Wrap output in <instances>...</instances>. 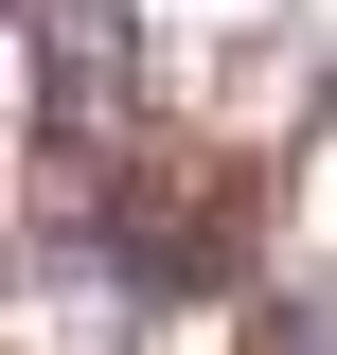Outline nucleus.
<instances>
[{"label":"nucleus","mask_w":337,"mask_h":355,"mask_svg":"<svg viewBox=\"0 0 337 355\" xmlns=\"http://www.w3.org/2000/svg\"><path fill=\"white\" fill-rule=\"evenodd\" d=\"M36 18V125H89L125 89V0H18Z\"/></svg>","instance_id":"f257e3e1"},{"label":"nucleus","mask_w":337,"mask_h":355,"mask_svg":"<svg viewBox=\"0 0 337 355\" xmlns=\"http://www.w3.org/2000/svg\"><path fill=\"white\" fill-rule=\"evenodd\" d=\"M249 355H337V284H284V302H266V338Z\"/></svg>","instance_id":"f03ea898"}]
</instances>
